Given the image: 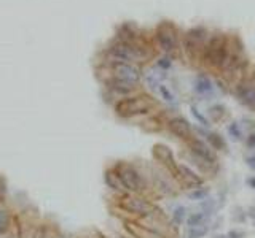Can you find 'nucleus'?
I'll return each mask as SVG.
<instances>
[{
  "mask_svg": "<svg viewBox=\"0 0 255 238\" xmlns=\"http://www.w3.org/2000/svg\"><path fill=\"white\" fill-rule=\"evenodd\" d=\"M107 54L112 59V62H129V64H137V62H147L152 59L153 51L149 44L145 46H136V44L126 43L120 38L115 37L107 46Z\"/></svg>",
  "mask_w": 255,
  "mask_h": 238,
  "instance_id": "1",
  "label": "nucleus"
},
{
  "mask_svg": "<svg viewBox=\"0 0 255 238\" xmlns=\"http://www.w3.org/2000/svg\"><path fill=\"white\" fill-rule=\"evenodd\" d=\"M228 48H230V38L225 34H222V32H215V34L209 35L207 38L201 61L210 68L222 70L228 56Z\"/></svg>",
  "mask_w": 255,
  "mask_h": 238,
  "instance_id": "2",
  "label": "nucleus"
},
{
  "mask_svg": "<svg viewBox=\"0 0 255 238\" xmlns=\"http://www.w3.org/2000/svg\"><path fill=\"white\" fill-rule=\"evenodd\" d=\"M155 102L152 100L149 95H131V97L121 99L115 104V113L118 114L120 118H134L139 116V114L149 113Z\"/></svg>",
  "mask_w": 255,
  "mask_h": 238,
  "instance_id": "3",
  "label": "nucleus"
},
{
  "mask_svg": "<svg viewBox=\"0 0 255 238\" xmlns=\"http://www.w3.org/2000/svg\"><path fill=\"white\" fill-rule=\"evenodd\" d=\"M207 38H209V32L204 27H193L185 32V35L182 38V46L190 61L201 59Z\"/></svg>",
  "mask_w": 255,
  "mask_h": 238,
  "instance_id": "4",
  "label": "nucleus"
},
{
  "mask_svg": "<svg viewBox=\"0 0 255 238\" xmlns=\"http://www.w3.org/2000/svg\"><path fill=\"white\" fill-rule=\"evenodd\" d=\"M155 42L163 53L166 54L174 53L178 44V34H177L176 25L168 21L159 22L155 30Z\"/></svg>",
  "mask_w": 255,
  "mask_h": 238,
  "instance_id": "5",
  "label": "nucleus"
},
{
  "mask_svg": "<svg viewBox=\"0 0 255 238\" xmlns=\"http://www.w3.org/2000/svg\"><path fill=\"white\" fill-rule=\"evenodd\" d=\"M115 170H117L118 176L121 179V183H123L128 194H139V192L144 191L142 176H140V173L134 169L132 165L118 164L117 167H115Z\"/></svg>",
  "mask_w": 255,
  "mask_h": 238,
  "instance_id": "6",
  "label": "nucleus"
},
{
  "mask_svg": "<svg viewBox=\"0 0 255 238\" xmlns=\"http://www.w3.org/2000/svg\"><path fill=\"white\" fill-rule=\"evenodd\" d=\"M120 207L128 213L137 215L140 217L150 216L155 213V207L144 197H139L137 194H123L120 200Z\"/></svg>",
  "mask_w": 255,
  "mask_h": 238,
  "instance_id": "7",
  "label": "nucleus"
},
{
  "mask_svg": "<svg viewBox=\"0 0 255 238\" xmlns=\"http://www.w3.org/2000/svg\"><path fill=\"white\" fill-rule=\"evenodd\" d=\"M112 70V76L113 78H118L121 81L131 83V85H139L140 78H142V72L136 64H129V62H112L110 65Z\"/></svg>",
  "mask_w": 255,
  "mask_h": 238,
  "instance_id": "8",
  "label": "nucleus"
},
{
  "mask_svg": "<svg viewBox=\"0 0 255 238\" xmlns=\"http://www.w3.org/2000/svg\"><path fill=\"white\" fill-rule=\"evenodd\" d=\"M188 143V148H190V151L193 152V156L196 157V160H200V164H206L207 167L210 165H217V156H215V152L214 150L210 148L206 141H203L200 138H191L187 141Z\"/></svg>",
  "mask_w": 255,
  "mask_h": 238,
  "instance_id": "9",
  "label": "nucleus"
},
{
  "mask_svg": "<svg viewBox=\"0 0 255 238\" xmlns=\"http://www.w3.org/2000/svg\"><path fill=\"white\" fill-rule=\"evenodd\" d=\"M153 157H155L161 165H164L166 170H168L172 176L178 179V164L176 162L174 152L171 151L169 146H166L163 143H156L153 146Z\"/></svg>",
  "mask_w": 255,
  "mask_h": 238,
  "instance_id": "10",
  "label": "nucleus"
},
{
  "mask_svg": "<svg viewBox=\"0 0 255 238\" xmlns=\"http://www.w3.org/2000/svg\"><path fill=\"white\" fill-rule=\"evenodd\" d=\"M168 129L172 135H176L177 138L188 141L193 138V129H191L190 122L182 118V116H174L168 121Z\"/></svg>",
  "mask_w": 255,
  "mask_h": 238,
  "instance_id": "11",
  "label": "nucleus"
},
{
  "mask_svg": "<svg viewBox=\"0 0 255 238\" xmlns=\"http://www.w3.org/2000/svg\"><path fill=\"white\" fill-rule=\"evenodd\" d=\"M105 86L110 89V92L118 95L121 99H126V97H131V95L136 92L137 86L136 85H131V83H126V81H121L118 78H108L105 81Z\"/></svg>",
  "mask_w": 255,
  "mask_h": 238,
  "instance_id": "12",
  "label": "nucleus"
},
{
  "mask_svg": "<svg viewBox=\"0 0 255 238\" xmlns=\"http://www.w3.org/2000/svg\"><path fill=\"white\" fill-rule=\"evenodd\" d=\"M125 229L128 230V234L132 235L134 238H168L166 235L155 232V230L144 227L139 221H126Z\"/></svg>",
  "mask_w": 255,
  "mask_h": 238,
  "instance_id": "13",
  "label": "nucleus"
},
{
  "mask_svg": "<svg viewBox=\"0 0 255 238\" xmlns=\"http://www.w3.org/2000/svg\"><path fill=\"white\" fill-rule=\"evenodd\" d=\"M178 179L185 184L195 186V189L201 188L204 183V179L193 169H190L187 164H178Z\"/></svg>",
  "mask_w": 255,
  "mask_h": 238,
  "instance_id": "14",
  "label": "nucleus"
},
{
  "mask_svg": "<svg viewBox=\"0 0 255 238\" xmlns=\"http://www.w3.org/2000/svg\"><path fill=\"white\" fill-rule=\"evenodd\" d=\"M104 181L107 184V188H110L113 192H118V194H128L123 183H121V179L118 176V173L115 169H108L105 170L104 173Z\"/></svg>",
  "mask_w": 255,
  "mask_h": 238,
  "instance_id": "15",
  "label": "nucleus"
},
{
  "mask_svg": "<svg viewBox=\"0 0 255 238\" xmlns=\"http://www.w3.org/2000/svg\"><path fill=\"white\" fill-rule=\"evenodd\" d=\"M212 83H210V80L207 78L206 75H198L196 80H195V91L196 94L200 95H206V94H210L212 92Z\"/></svg>",
  "mask_w": 255,
  "mask_h": 238,
  "instance_id": "16",
  "label": "nucleus"
},
{
  "mask_svg": "<svg viewBox=\"0 0 255 238\" xmlns=\"http://www.w3.org/2000/svg\"><path fill=\"white\" fill-rule=\"evenodd\" d=\"M10 227H11V213L2 202L0 203V235L8 232Z\"/></svg>",
  "mask_w": 255,
  "mask_h": 238,
  "instance_id": "17",
  "label": "nucleus"
},
{
  "mask_svg": "<svg viewBox=\"0 0 255 238\" xmlns=\"http://www.w3.org/2000/svg\"><path fill=\"white\" fill-rule=\"evenodd\" d=\"M206 137H207V141H209V146L212 148V150H217V151L227 150L225 141H223V138L220 137L219 133H215V132H207Z\"/></svg>",
  "mask_w": 255,
  "mask_h": 238,
  "instance_id": "18",
  "label": "nucleus"
},
{
  "mask_svg": "<svg viewBox=\"0 0 255 238\" xmlns=\"http://www.w3.org/2000/svg\"><path fill=\"white\" fill-rule=\"evenodd\" d=\"M209 227L201 224V226H195V227H188V232H187V237L188 238H203L204 235L207 234Z\"/></svg>",
  "mask_w": 255,
  "mask_h": 238,
  "instance_id": "19",
  "label": "nucleus"
},
{
  "mask_svg": "<svg viewBox=\"0 0 255 238\" xmlns=\"http://www.w3.org/2000/svg\"><path fill=\"white\" fill-rule=\"evenodd\" d=\"M228 135L236 141H239L242 138V130L238 122H231V124L228 126Z\"/></svg>",
  "mask_w": 255,
  "mask_h": 238,
  "instance_id": "20",
  "label": "nucleus"
},
{
  "mask_svg": "<svg viewBox=\"0 0 255 238\" xmlns=\"http://www.w3.org/2000/svg\"><path fill=\"white\" fill-rule=\"evenodd\" d=\"M204 219H206V213H193L187 219V224H188V227L201 226V224L204 222Z\"/></svg>",
  "mask_w": 255,
  "mask_h": 238,
  "instance_id": "21",
  "label": "nucleus"
},
{
  "mask_svg": "<svg viewBox=\"0 0 255 238\" xmlns=\"http://www.w3.org/2000/svg\"><path fill=\"white\" fill-rule=\"evenodd\" d=\"M209 194V191L206 188H196L195 191H191L188 197L191 198V200H204V198L207 197Z\"/></svg>",
  "mask_w": 255,
  "mask_h": 238,
  "instance_id": "22",
  "label": "nucleus"
},
{
  "mask_svg": "<svg viewBox=\"0 0 255 238\" xmlns=\"http://www.w3.org/2000/svg\"><path fill=\"white\" fill-rule=\"evenodd\" d=\"M158 91L159 94H161V97L168 102V104H176V97H174V94H172L168 87H166L164 85H159L158 86Z\"/></svg>",
  "mask_w": 255,
  "mask_h": 238,
  "instance_id": "23",
  "label": "nucleus"
},
{
  "mask_svg": "<svg viewBox=\"0 0 255 238\" xmlns=\"http://www.w3.org/2000/svg\"><path fill=\"white\" fill-rule=\"evenodd\" d=\"M191 114H193V118L198 121V122H200V124L201 126H204V127H207L209 126V122H207V119L206 118H204L203 116V114H201V111L200 110H198V108H195V107H191Z\"/></svg>",
  "mask_w": 255,
  "mask_h": 238,
  "instance_id": "24",
  "label": "nucleus"
},
{
  "mask_svg": "<svg viewBox=\"0 0 255 238\" xmlns=\"http://www.w3.org/2000/svg\"><path fill=\"white\" fill-rule=\"evenodd\" d=\"M172 219H174L176 224H182V221L185 219V208L183 207H177L174 210V215H172Z\"/></svg>",
  "mask_w": 255,
  "mask_h": 238,
  "instance_id": "25",
  "label": "nucleus"
},
{
  "mask_svg": "<svg viewBox=\"0 0 255 238\" xmlns=\"http://www.w3.org/2000/svg\"><path fill=\"white\" fill-rule=\"evenodd\" d=\"M48 227H45V226H38L35 227V230L32 232V237L30 238H48Z\"/></svg>",
  "mask_w": 255,
  "mask_h": 238,
  "instance_id": "26",
  "label": "nucleus"
},
{
  "mask_svg": "<svg viewBox=\"0 0 255 238\" xmlns=\"http://www.w3.org/2000/svg\"><path fill=\"white\" fill-rule=\"evenodd\" d=\"M156 65H158L159 68H163V70H168V68H171V65H172V59H171L169 56L159 57V59L156 61Z\"/></svg>",
  "mask_w": 255,
  "mask_h": 238,
  "instance_id": "27",
  "label": "nucleus"
},
{
  "mask_svg": "<svg viewBox=\"0 0 255 238\" xmlns=\"http://www.w3.org/2000/svg\"><path fill=\"white\" fill-rule=\"evenodd\" d=\"M5 195H6V188H5V183L0 181V203L5 200Z\"/></svg>",
  "mask_w": 255,
  "mask_h": 238,
  "instance_id": "28",
  "label": "nucleus"
},
{
  "mask_svg": "<svg viewBox=\"0 0 255 238\" xmlns=\"http://www.w3.org/2000/svg\"><path fill=\"white\" fill-rule=\"evenodd\" d=\"M246 145L249 146V148H255V132L254 133H251L247 137V140H246Z\"/></svg>",
  "mask_w": 255,
  "mask_h": 238,
  "instance_id": "29",
  "label": "nucleus"
},
{
  "mask_svg": "<svg viewBox=\"0 0 255 238\" xmlns=\"http://www.w3.org/2000/svg\"><path fill=\"white\" fill-rule=\"evenodd\" d=\"M228 238H242V234L238 232V230H231V232L228 234Z\"/></svg>",
  "mask_w": 255,
  "mask_h": 238,
  "instance_id": "30",
  "label": "nucleus"
},
{
  "mask_svg": "<svg viewBox=\"0 0 255 238\" xmlns=\"http://www.w3.org/2000/svg\"><path fill=\"white\" fill-rule=\"evenodd\" d=\"M247 164H249V167H251V169L255 170V157H247Z\"/></svg>",
  "mask_w": 255,
  "mask_h": 238,
  "instance_id": "31",
  "label": "nucleus"
},
{
  "mask_svg": "<svg viewBox=\"0 0 255 238\" xmlns=\"http://www.w3.org/2000/svg\"><path fill=\"white\" fill-rule=\"evenodd\" d=\"M249 184H251L252 188H255V178H251V179H249Z\"/></svg>",
  "mask_w": 255,
  "mask_h": 238,
  "instance_id": "32",
  "label": "nucleus"
},
{
  "mask_svg": "<svg viewBox=\"0 0 255 238\" xmlns=\"http://www.w3.org/2000/svg\"><path fill=\"white\" fill-rule=\"evenodd\" d=\"M251 108H252V110H255V100H254V104H252V107H251Z\"/></svg>",
  "mask_w": 255,
  "mask_h": 238,
  "instance_id": "33",
  "label": "nucleus"
}]
</instances>
